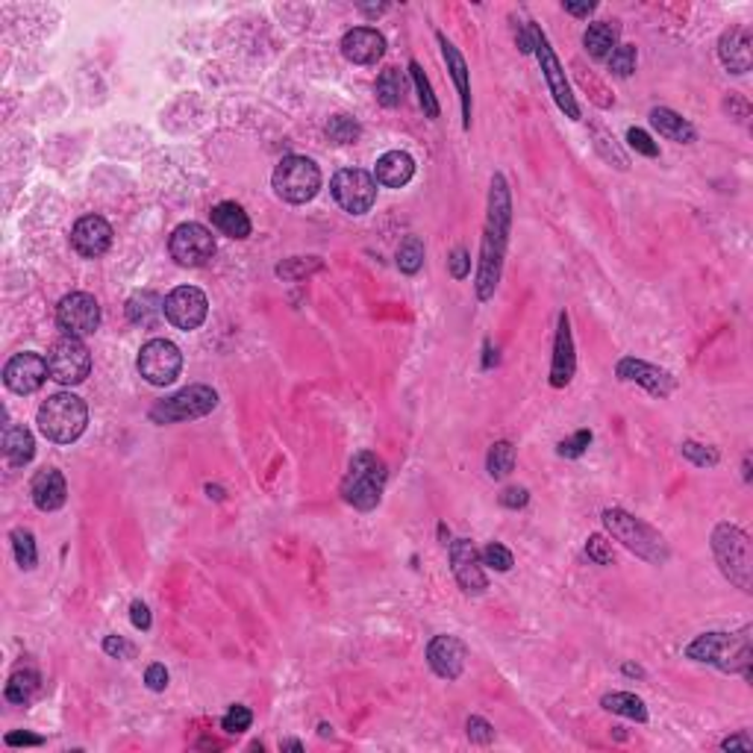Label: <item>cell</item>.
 <instances>
[{"label":"cell","mask_w":753,"mask_h":753,"mask_svg":"<svg viewBox=\"0 0 753 753\" xmlns=\"http://www.w3.org/2000/svg\"><path fill=\"white\" fill-rule=\"evenodd\" d=\"M447 557H451V571L456 577L459 589L465 594H483L488 589V577L483 571L480 550L474 548L471 539H456L447 548Z\"/></svg>","instance_id":"cell-17"},{"label":"cell","mask_w":753,"mask_h":753,"mask_svg":"<svg viewBox=\"0 0 753 753\" xmlns=\"http://www.w3.org/2000/svg\"><path fill=\"white\" fill-rule=\"evenodd\" d=\"M468 659V647L462 644L456 636H435L427 644V663L435 671V677H442L447 683H454L462 677Z\"/></svg>","instance_id":"cell-21"},{"label":"cell","mask_w":753,"mask_h":753,"mask_svg":"<svg viewBox=\"0 0 753 753\" xmlns=\"http://www.w3.org/2000/svg\"><path fill=\"white\" fill-rule=\"evenodd\" d=\"M362 136V127L350 115H333L327 121V139L336 144H356Z\"/></svg>","instance_id":"cell-41"},{"label":"cell","mask_w":753,"mask_h":753,"mask_svg":"<svg viewBox=\"0 0 753 753\" xmlns=\"http://www.w3.org/2000/svg\"><path fill=\"white\" fill-rule=\"evenodd\" d=\"M591 144H594V151L601 153L603 162L615 165L618 171H627V168H630L627 153L618 148V141H615V136L610 133V130H603V127L594 124V127H591Z\"/></svg>","instance_id":"cell-36"},{"label":"cell","mask_w":753,"mask_h":753,"mask_svg":"<svg viewBox=\"0 0 753 753\" xmlns=\"http://www.w3.org/2000/svg\"><path fill=\"white\" fill-rule=\"evenodd\" d=\"M627 141H630V148L636 151V153H642V156H647V160H656L659 156V144L644 133V130H639V127H630L627 130Z\"/></svg>","instance_id":"cell-49"},{"label":"cell","mask_w":753,"mask_h":753,"mask_svg":"<svg viewBox=\"0 0 753 753\" xmlns=\"http://www.w3.org/2000/svg\"><path fill=\"white\" fill-rule=\"evenodd\" d=\"M206 492H209V497H215V500H221V497H224V492H221L218 486H206Z\"/></svg>","instance_id":"cell-61"},{"label":"cell","mask_w":753,"mask_h":753,"mask_svg":"<svg viewBox=\"0 0 753 753\" xmlns=\"http://www.w3.org/2000/svg\"><path fill=\"white\" fill-rule=\"evenodd\" d=\"M103 651H107L112 659H133L136 656V647L124 642L121 636H107L103 639Z\"/></svg>","instance_id":"cell-53"},{"label":"cell","mask_w":753,"mask_h":753,"mask_svg":"<svg viewBox=\"0 0 753 753\" xmlns=\"http://www.w3.org/2000/svg\"><path fill=\"white\" fill-rule=\"evenodd\" d=\"M721 750H753V738L742 730L738 736H730L721 742Z\"/></svg>","instance_id":"cell-57"},{"label":"cell","mask_w":753,"mask_h":753,"mask_svg":"<svg viewBox=\"0 0 753 753\" xmlns=\"http://www.w3.org/2000/svg\"><path fill=\"white\" fill-rule=\"evenodd\" d=\"M562 9L568 12V16H577V18H589L591 12H594V4H571V0H565Z\"/></svg>","instance_id":"cell-58"},{"label":"cell","mask_w":753,"mask_h":753,"mask_svg":"<svg viewBox=\"0 0 753 753\" xmlns=\"http://www.w3.org/2000/svg\"><path fill=\"white\" fill-rule=\"evenodd\" d=\"M515 468V447L509 442H495L488 447V456H486V471L492 480H504L509 477Z\"/></svg>","instance_id":"cell-37"},{"label":"cell","mask_w":753,"mask_h":753,"mask_svg":"<svg viewBox=\"0 0 753 753\" xmlns=\"http://www.w3.org/2000/svg\"><path fill=\"white\" fill-rule=\"evenodd\" d=\"M36 424L42 430L47 442L71 444L77 442L89 427V406L74 392H57L38 406Z\"/></svg>","instance_id":"cell-4"},{"label":"cell","mask_w":753,"mask_h":753,"mask_svg":"<svg viewBox=\"0 0 753 753\" xmlns=\"http://www.w3.org/2000/svg\"><path fill=\"white\" fill-rule=\"evenodd\" d=\"M651 124L659 136H665L668 141H677V144H695L697 141V130L685 121L680 112H674L668 107H656L651 110Z\"/></svg>","instance_id":"cell-28"},{"label":"cell","mask_w":753,"mask_h":753,"mask_svg":"<svg viewBox=\"0 0 753 753\" xmlns=\"http://www.w3.org/2000/svg\"><path fill=\"white\" fill-rule=\"evenodd\" d=\"M45 360H47L50 380H57L59 386H80L91 374V353L86 348V341L77 336L57 339Z\"/></svg>","instance_id":"cell-9"},{"label":"cell","mask_w":753,"mask_h":753,"mask_svg":"<svg viewBox=\"0 0 753 753\" xmlns=\"http://www.w3.org/2000/svg\"><path fill=\"white\" fill-rule=\"evenodd\" d=\"M271 186L286 204H309L321 189V168L309 156H283L271 174Z\"/></svg>","instance_id":"cell-7"},{"label":"cell","mask_w":753,"mask_h":753,"mask_svg":"<svg viewBox=\"0 0 753 753\" xmlns=\"http://www.w3.org/2000/svg\"><path fill=\"white\" fill-rule=\"evenodd\" d=\"M509 230H512L509 183L504 174H495L492 186H488L486 227H483V242H480V266H477V280H474V292H477L480 303L492 300L497 292L500 271H504V256L509 247Z\"/></svg>","instance_id":"cell-1"},{"label":"cell","mask_w":753,"mask_h":753,"mask_svg":"<svg viewBox=\"0 0 753 753\" xmlns=\"http://www.w3.org/2000/svg\"><path fill=\"white\" fill-rule=\"evenodd\" d=\"M144 683H148L151 692H165V685H168V668H165L162 663L148 665V671H144Z\"/></svg>","instance_id":"cell-54"},{"label":"cell","mask_w":753,"mask_h":753,"mask_svg":"<svg viewBox=\"0 0 753 753\" xmlns=\"http://www.w3.org/2000/svg\"><path fill=\"white\" fill-rule=\"evenodd\" d=\"M424 266V242L418 235H406L398 247V268L403 274H418Z\"/></svg>","instance_id":"cell-42"},{"label":"cell","mask_w":753,"mask_h":753,"mask_svg":"<svg viewBox=\"0 0 753 753\" xmlns=\"http://www.w3.org/2000/svg\"><path fill=\"white\" fill-rule=\"evenodd\" d=\"M685 659L716 665L724 674H742L745 680H750V627H745L742 633H700L685 647Z\"/></svg>","instance_id":"cell-2"},{"label":"cell","mask_w":753,"mask_h":753,"mask_svg":"<svg viewBox=\"0 0 753 753\" xmlns=\"http://www.w3.org/2000/svg\"><path fill=\"white\" fill-rule=\"evenodd\" d=\"M571 71H574V80L580 83V89L583 91H589V98H591V103H598L601 110H612L615 107V98H612V91L606 89L598 77H594V71H589L583 62L580 59H574L571 62Z\"/></svg>","instance_id":"cell-35"},{"label":"cell","mask_w":753,"mask_h":753,"mask_svg":"<svg viewBox=\"0 0 753 753\" xmlns=\"http://www.w3.org/2000/svg\"><path fill=\"white\" fill-rule=\"evenodd\" d=\"M42 689V677H38L36 668H24V671H16L6 683V700L9 704H18V706H27L30 700L38 695Z\"/></svg>","instance_id":"cell-34"},{"label":"cell","mask_w":753,"mask_h":753,"mask_svg":"<svg viewBox=\"0 0 753 753\" xmlns=\"http://www.w3.org/2000/svg\"><path fill=\"white\" fill-rule=\"evenodd\" d=\"M319 733H321L324 738H327V736H333V727H329V724H321V727H319Z\"/></svg>","instance_id":"cell-63"},{"label":"cell","mask_w":753,"mask_h":753,"mask_svg":"<svg viewBox=\"0 0 753 753\" xmlns=\"http://www.w3.org/2000/svg\"><path fill=\"white\" fill-rule=\"evenodd\" d=\"M162 315H165V298L151 292V288L130 295V300H127V319H130V324H136V327H156V324L162 321Z\"/></svg>","instance_id":"cell-29"},{"label":"cell","mask_w":753,"mask_h":753,"mask_svg":"<svg viewBox=\"0 0 753 753\" xmlns=\"http://www.w3.org/2000/svg\"><path fill=\"white\" fill-rule=\"evenodd\" d=\"M627 674V677H644V671L639 668V665H633V663H624V668H621Z\"/></svg>","instance_id":"cell-59"},{"label":"cell","mask_w":753,"mask_h":753,"mask_svg":"<svg viewBox=\"0 0 753 753\" xmlns=\"http://www.w3.org/2000/svg\"><path fill=\"white\" fill-rule=\"evenodd\" d=\"M57 327L62 336L86 339L100 327V303L89 292H71L57 303Z\"/></svg>","instance_id":"cell-14"},{"label":"cell","mask_w":753,"mask_h":753,"mask_svg":"<svg viewBox=\"0 0 753 753\" xmlns=\"http://www.w3.org/2000/svg\"><path fill=\"white\" fill-rule=\"evenodd\" d=\"M209 315V300L197 286H177L165 298V319L183 333L197 329Z\"/></svg>","instance_id":"cell-16"},{"label":"cell","mask_w":753,"mask_h":753,"mask_svg":"<svg viewBox=\"0 0 753 753\" xmlns=\"http://www.w3.org/2000/svg\"><path fill=\"white\" fill-rule=\"evenodd\" d=\"M136 365L151 386H171L183 371V353L171 339H151L141 345Z\"/></svg>","instance_id":"cell-12"},{"label":"cell","mask_w":753,"mask_h":753,"mask_svg":"<svg viewBox=\"0 0 753 753\" xmlns=\"http://www.w3.org/2000/svg\"><path fill=\"white\" fill-rule=\"evenodd\" d=\"M209 215H213V227L221 235H227V239H235V242H245L250 235V230H254V224H250L247 213L233 201H224V204L213 206V213Z\"/></svg>","instance_id":"cell-27"},{"label":"cell","mask_w":753,"mask_h":753,"mask_svg":"<svg viewBox=\"0 0 753 753\" xmlns=\"http://www.w3.org/2000/svg\"><path fill=\"white\" fill-rule=\"evenodd\" d=\"M712 557H716L721 574L730 580L736 589L750 591L753 586V553L750 539L736 524H718L712 530Z\"/></svg>","instance_id":"cell-6"},{"label":"cell","mask_w":753,"mask_h":753,"mask_svg":"<svg viewBox=\"0 0 753 753\" xmlns=\"http://www.w3.org/2000/svg\"><path fill=\"white\" fill-rule=\"evenodd\" d=\"M415 177V160L406 151H389L377 160L374 180L386 189H403Z\"/></svg>","instance_id":"cell-26"},{"label":"cell","mask_w":753,"mask_h":753,"mask_svg":"<svg viewBox=\"0 0 753 753\" xmlns=\"http://www.w3.org/2000/svg\"><path fill=\"white\" fill-rule=\"evenodd\" d=\"M591 444V430H577L571 439H562L560 447H557V454L565 456V459H580L586 454V447Z\"/></svg>","instance_id":"cell-48"},{"label":"cell","mask_w":753,"mask_h":753,"mask_svg":"<svg viewBox=\"0 0 753 753\" xmlns=\"http://www.w3.org/2000/svg\"><path fill=\"white\" fill-rule=\"evenodd\" d=\"M341 57L353 65H377L386 54V36L374 27H353L341 36Z\"/></svg>","instance_id":"cell-22"},{"label":"cell","mask_w":753,"mask_h":753,"mask_svg":"<svg viewBox=\"0 0 753 753\" xmlns=\"http://www.w3.org/2000/svg\"><path fill=\"white\" fill-rule=\"evenodd\" d=\"M533 38H536L533 54L539 57L541 77H545V83H548V89H550L553 100H557V107H560L568 118H571V121H580V107H577V98H574V91H571V83H568V77H565L562 62H560L557 54H553L548 36L541 33V30L536 27V24H533Z\"/></svg>","instance_id":"cell-11"},{"label":"cell","mask_w":753,"mask_h":753,"mask_svg":"<svg viewBox=\"0 0 753 753\" xmlns=\"http://www.w3.org/2000/svg\"><path fill=\"white\" fill-rule=\"evenodd\" d=\"M112 224L100 215H86L74 224L71 230V245L83 259H98L112 247Z\"/></svg>","instance_id":"cell-20"},{"label":"cell","mask_w":753,"mask_h":753,"mask_svg":"<svg viewBox=\"0 0 753 753\" xmlns=\"http://www.w3.org/2000/svg\"><path fill=\"white\" fill-rule=\"evenodd\" d=\"M586 557H589L594 565H612V562H615L612 541H606V536H601V533L589 536V541H586Z\"/></svg>","instance_id":"cell-47"},{"label":"cell","mask_w":753,"mask_h":753,"mask_svg":"<svg viewBox=\"0 0 753 753\" xmlns=\"http://www.w3.org/2000/svg\"><path fill=\"white\" fill-rule=\"evenodd\" d=\"M30 495H33L36 509H42V512H57V509H62L65 500H68V486H65L62 471H57V468H42V471H38L36 477H33Z\"/></svg>","instance_id":"cell-23"},{"label":"cell","mask_w":753,"mask_h":753,"mask_svg":"<svg viewBox=\"0 0 753 753\" xmlns=\"http://www.w3.org/2000/svg\"><path fill=\"white\" fill-rule=\"evenodd\" d=\"M280 750H303V745L298 738H288V742H280Z\"/></svg>","instance_id":"cell-60"},{"label":"cell","mask_w":753,"mask_h":753,"mask_svg":"<svg viewBox=\"0 0 753 753\" xmlns=\"http://www.w3.org/2000/svg\"><path fill=\"white\" fill-rule=\"evenodd\" d=\"M130 621H133V627L136 630H141V633H148L151 630V610H148V603H141V601H136L133 606H130Z\"/></svg>","instance_id":"cell-55"},{"label":"cell","mask_w":753,"mask_h":753,"mask_svg":"<svg viewBox=\"0 0 753 753\" xmlns=\"http://www.w3.org/2000/svg\"><path fill=\"white\" fill-rule=\"evenodd\" d=\"M50 377L47 371V360L45 356H38L33 350H24V353H16L12 360L6 362L4 368V382L9 392L16 394H33L45 386V380Z\"/></svg>","instance_id":"cell-18"},{"label":"cell","mask_w":753,"mask_h":753,"mask_svg":"<svg viewBox=\"0 0 753 753\" xmlns=\"http://www.w3.org/2000/svg\"><path fill=\"white\" fill-rule=\"evenodd\" d=\"M324 268L321 256H292V259H283L280 266L274 268V274L280 277V280H307L309 274H319Z\"/></svg>","instance_id":"cell-38"},{"label":"cell","mask_w":753,"mask_h":753,"mask_svg":"<svg viewBox=\"0 0 753 753\" xmlns=\"http://www.w3.org/2000/svg\"><path fill=\"white\" fill-rule=\"evenodd\" d=\"M480 560H483V565L495 568V571H500V574H507L509 568L515 565L512 550L504 548V545H497V541H492V545H486V548L480 550Z\"/></svg>","instance_id":"cell-45"},{"label":"cell","mask_w":753,"mask_h":753,"mask_svg":"<svg viewBox=\"0 0 753 753\" xmlns=\"http://www.w3.org/2000/svg\"><path fill=\"white\" fill-rule=\"evenodd\" d=\"M636 59H639L636 45H618V47L612 50V57L606 59V62H610V71H612L615 77H621V80H627V77L636 74Z\"/></svg>","instance_id":"cell-43"},{"label":"cell","mask_w":753,"mask_h":753,"mask_svg":"<svg viewBox=\"0 0 753 753\" xmlns=\"http://www.w3.org/2000/svg\"><path fill=\"white\" fill-rule=\"evenodd\" d=\"M618 38H621V27L615 21H594L583 33V45L591 59H610L612 50L618 47Z\"/></svg>","instance_id":"cell-30"},{"label":"cell","mask_w":753,"mask_h":753,"mask_svg":"<svg viewBox=\"0 0 753 753\" xmlns=\"http://www.w3.org/2000/svg\"><path fill=\"white\" fill-rule=\"evenodd\" d=\"M601 521H603L606 530H610V536L618 539L630 553H636L639 560L651 562V565H665L668 562V557H671L668 541L647 521H642V518H636V515H630L627 509H618V507L603 509Z\"/></svg>","instance_id":"cell-3"},{"label":"cell","mask_w":753,"mask_h":753,"mask_svg":"<svg viewBox=\"0 0 753 753\" xmlns=\"http://www.w3.org/2000/svg\"><path fill=\"white\" fill-rule=\"evenodd\" d=\"M215 406H218V392L213 386H204V382H194V386L180 389L165 401H156L151 406L148 418L156 427H165V424H180V421L204 418L213 413Z\"/></svg>","instance_id":"cell-8"},{"label":"cell","mask_w":753,"mask_h":753,"mask_svg":"<svg viewBox=\"0 0 753 753\" xmlns=\"http://www.w3.org/2000/svg\"><path fill=\"white\" fill-rule=\"evenodd\" d=\"M386 462L371 451H360L348 465L345 480H341V497L348 500L353 509L371 512L380 507L382 492H386Z\"/></svg>","instance_id":"cell-5"},{"label":"cell","mask_w":753,"mask_h":753,"mask_svg":"<svg viewBox=\"0 0 753 753\" xmlns=\"http://www.w3.org/2000/svg\"><path fill=\"white\" fill-rule=\"evenodd\" d=\"M168 250H171V256H174L177 266L204 268V266H209V259L215 256V235L197 221L180 224V227L171 233Z\"/></svg>","instance_id":"cell-13"},{"label":"cell","mask_w":753,"mask_h":753,"mask_svg":"<svg viewBox=\"0 0 753 753\" xmlns=\"http://www.w3.org/2000/svg\"><path fill=\"white\" fill-rule=\"evenodd\" d=\"M4 742L9 748H42L45 738L42 736H33V733H9Z\"/></svg>","instance_id":"cell-56"},{"label":"cell","mask_w":753,"mask_h":753,"mask_svg":"<svg viewBox=\"0 0 753 753\" xmlns=\"http://www.w3.org/2000/svg\"><path fill=\"white\" fill-rule=\"evenodd\" d=\"M336 204L345 209L348 215H365L371 213L377 204V180L362 168H341L336 171L333 183H329Z\"/></svg>","instance_id":"cell-10"},{"label":"cell","mask_w":753,"mask_h":753,"mask_svg":"<svg viewBox=\"0 0 753 753\" xmlns=\"http://www.w3.org/2000/svg\"><path fill=\"white\" fill-rule=\"evenodd\" d=\"M442 45V54H444V62H447V71L454 77V86L459 91V103H462V130H471V80H468V65H465V57L459 54V47H454L442 33H435Z\"/></svg>","instance_id":"cell-24"},{"label":"cell","mask_w":753,"mask_h":753,"mask_svg":"<svg viewBox=\"0 0 753 753\" xmlns=\"http://www.w3.org/2000/svg\"><path fill=\"white\" fill-rule=\"evenodd\" d=\"M500 507L504 509H524L527 504H530V492H527L524 486H509L500 492Z\"/></svg>","instance_id":"cell-51"},{"label":"cell","mask_w":753,"mask_h":753,"mask_svg":"<svg viewBox=\"0 0 753 753\" xmlns=\"http://www.w3.org/2000/svg\"><path fill=\"white\" fill-rule=\"evenodd\" d=\"M601 706L606 712H612V716H621V718H630V721H639L644 724L647 721V706L639 695L633 692H610L601 697Z\"/></svg>","instance_id":"cell-32"},{"label":"cell","mask_w":753,"mask_h":753,"mask_svg":"<svg viewBox=\"0 0 753 753\" xmlns=\"http://www.w3.org/2000/svg\"><path fill=\"white\" fill-rule=\"evenodd\" d=\"M718 57L724 62V68L730 74H748L750 71V33L745 27H733L721 36L718 42Z\"/></svg>","instance_id":"cell-25"},{"label":"cell","mask_w":753,"mask_h":753,"mask_svg":"<svg viewBox=\"0 0 753 753\" xmlns=\"http://www.w3.org/2000/svg\"><path fill=\"white\" fill-rule=\"evenodd\" d=\"M12 539V550H16V562L21 571H33L36 562H38V550H36V536L30 530H24V527H16V530L9 533Z\"/></svg>","instance_id":"cell-40"},{"label":"cell","mask_w":753,"mask_h":753,"mask_svg":"<svg viewBox=\"0 0 753 753\" xmlns=\"http://www.w3.org/2000/svg\"><path fill=\"white\" fill-rule=\"evenodd\" d=\"M374 95L380 100V107L386 110H394L403 103V95H406V77L401 68H386L374 83Z\"/></svg>","instance_id":"cell-33"},{"label":"cell","mask_w":753,"mask_h":753,"mask_svg":"<svg viewBox=\"0 0 753 753\" xmlns=\"http://www.w3.org/2000/svg\"><path fill=\"white\" fill-rule=\"evenodd\" d=\"M745 480L750 483V456H745Z\"/></svg>","instance_id":"cell-64"},{"label":"cell","mask_w":753,"mask_h":753,"mask_svg":"<svg viewBox=\"0 0 753 753\" xmlns=\"http://www.w3.org/2000/svg\"><path fill=\"white\" fill-rule=\"evenodd\" d=\"M447 271H451L454 280H465V277L471 274V254L465 247H456L451 259H447Z\"/></svg>","instance_id":"cell-52"},{"label":"cell","mask_w":753,"mask_h":753,"mask_svg":"<svg viewBox=\"0 0 753 753\" xmlns=\"http://www.w3.org/2000/svg\"><path fill=\"white\" fill-rule=\"evenodd\" d=\"M483 368H492V345H488V341H486V362H483Z\"/></svg>","instance_id":"cell-62"},{"label":"cell","mask_w":753,"mask_h":753,"mask_svg":"<svg viewBox=\"0 0 753 753\" xmlns=\"http://www.w3.org/2000/svg\"><path fill=\"white\" fill-rule=\"evenodd\" d=\"M409 77H413V83H415V91H418V100H421V110H424V115L427 118H439L442 115V107H439V98L433 95V86H430V80H427V74H424V68H421V65L413 59L409 62Z\"/></svg>","instance_id":"cell-39"},{"label":"cell","mask_w":753,"mask_h":753,"mask_svg":"<svg viewBox=\"0 0 753 753\" xmlns=\"http://www.w3.org/2000/svg\"><path fill=\"white\" fill-rule=\"evenodd\" d=\"M250 724H254V712H250L247 706H230L227 709V716L221 718V727H224V733H230V736H239L245 730H250Z\"/></svg>","instance_id":"cell-46"},{"label":"cell","mask_w":753,"mask_h":753,"mask_svg":"<svg viewBox=\"0 0 753 753\" xmlns=\"http://www.w3.org/2000/svg\"><path fill=\"white\" fill-rule=\"evenodd\" d=\"M680 451H683V456L689 459L692 465H697V468H716L718 462H721V454L716 451V447L700 444V442H683Z\"/></svg>","instance_id":"cell-44"},{"label":"cell","mask_w":753,"mask_h":753,"mask_svg":"<svg viewBox=\"0 0 753 753\" xmlns=\"http://www.w3.org/2000/svg\"><path fill=\"white\" fill-rule=\"evenodd\" d=\"M465 730H468L471 742H477V745H492L495 742V727L480 716H471L468 724H465Z\"/></svg>","instance_id":"cell-50"},{"label":"cell","mask_w":753,"mask_h":753,"mask_svg":"<svg viewBox=\"0 0 753 753\" xmlns=\"http://www.w3.org/2000/svg\"><path fill=\"white\" fill-rule=\"evenodd\" d=\"M4 456L12 468H24V465H30L33 456H36V439H33V433L27 427H6L4 433Z\"/></svg>","instance_id":"cell-31"},{"label":"cell","mask_w":753,"mask_h":753,"mask_svg":"<svg viewBox=\"0 0 753 753\" xmlns=\"http://www.w3.org/2000/svg\"><path fill=\"white\" fill-rule=\"evenodd\" d=\"M615 377L621 382H636V386H642L647 394H651V398H659V401L671 398V392L677 389V377H674L671 371L644 362V360H636V356H624V360H618Z\"/></svg>","instance_id":"cell-15"},{"label":"cell","mask_w":753,"mask_h":753,"mask_svg":"<svg viewBox=\"0 0 753 753\" xmlns=\"http://www.w3.org/2000/svg\"><path fill=\"white\" fill-rule=\"evenodd\" d=\"M574 374H577V353H574L571 319H568V312H560L557 339H553V360H550V386L553 389L571 386Z\"/></svg>","instance_id":"cell-19"}]
</instances>
